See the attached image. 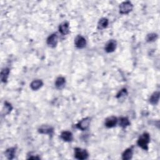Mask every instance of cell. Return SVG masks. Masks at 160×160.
Returning a JSON list of instances; mask_svg holds the SVG:
<instances>
[{"mask_svg": "<svg viewBox=\"0 0 160 160\" xmlns=\"http://www.w3.org/2000/svg\"><path fill=\"white\" fill-rule=\"evenodd\" d=\"M150 142V136L148 133H144L139 137L137 141V144L143 150L148 151L149 149L148 144Z\"/></svg>", "mask_w": 160, "mask_h": 160, "instance_id": "cell-1", "label": "cell"}, {"mask_svg": "<svg viewBox=\"0 0 160 160\" xmlns=\"http://www.w3.org/2000/svg\"><path fill=\"white\" fill-rule=\"evenodd\" d=\"M133 9V5L131 2L127 1L122 3L119 6V12L122 15H127Z\"/></svg>", "mask_w": 160, "mask_h": 160, "instance_id": "cell-2", "label": "cell"}, {"mask_svg": "<svg viewBox=\"0 0 160 160\" xmlns=\"http://www.w3.org/2000/svg\"><path fill=\"white\" fill-rule=\"evenodd\" d=\"M89 157V153L86 150L76 148H75V158L79 160H85L88 159Z\"/></svg>", "mask_w": 160, "mask_h": 160, "instance_id": "cell-3", "label": "cell"}, {"mask_svg": "<svg viewBox=\"0 0 160 160\" xmlns=\"http://www.w3.org/2000/svg\"><path fill=\"white\" fill-rule=\"evenodd\" d=\"M91 124V118L89 117H86L82 119L79 121L76 125V128L81 131L87 130Z\"/></svg>", "mask_w": 160, "mask_h": 160, "instance_id": "cell-4", "label": "cell"}, {"mask_svg": "<svg viewBox=\"0 0 160 160\" xmlns=\"http://www.w3.org/2000/svg\"><path fill=\"white\" fill-rule=\"evenodd\" d=\"M86 39L81 35H78L75 39V45L78 49H83L86 46Z\"/></svg>", "mask_w": 160, "mask_h": 160, "instance_id": "cell-5", "label": "cell"}, {"mask_svg": "<svg viewBox=\"0 0 160 160\" xmlns=\"http://www.w3.org/2000/svg\"><path fill=\"white\" fill-rule=\"evenodd\" d=\"M58 37L56 33H53L50 35L46 39L47 45L49 47L53 48L56 47L58 45Z\"/></svg>", "mask_w": 160, "mask_h": 160, "instance_id": "cell-6", "label": "cell"}, {"mask_svg": "<svg viewBox=\"0 0 160 160\" xmlns=\"http://www.w3.org/2000/svg\"><path fill=\"white\" fill-rule=\"evenodd\" d=\"M38 133H40V134L52 135L53 134V133H54V128L49 125H42V126H40L38 128Z\"/></svg>", "mask_w": 160, "mask_h": 160, "instance_id": "cell-7", "label": "cell"}, {"mask_svg": "<svg viewBox=\"0 0 160 160\" xmlns=\"http://www.w3.org/2000/svg\"><path fill=\"white\" fill-rule=\"evenodd\" d=\"M118 119L114 116H109L105 119L104 121V125L106 128H112L116 126L118 124Z\"/></svg>", "mask_w": 160, "mask_h": 160, "instance_id": "cell-8", "label": "cell"}, {"mask_svg": "<svg viewBox=\"0 0 160 160\" xmlns=\"http://www.w3.org/2000/svg\"><path fill=\"white\" fill-rule=\"evenodd\" d=\"M117 47V42L115 39H111L104 46V50L106 53H111L114 52Z\"/></svg>", "mask_w": 160, "mask_h": 160, "instance_id": "cell-9", "label": "cell"}, {"mask_svg": "<svg viewBox=\"0 0 160 160\" xmlns=\"http://www.w3.org/2000/svg\"><path fill=\"white\" fill-rule=\"evenodd\" d=\"M59 32L62 35H66L70 33V24L67 21H64L61 23L58 27Z\"/></svg>", "mask_w": 160, "mask_h": 160, "instance_id": "cell-10", "label": "cell"}, {"mask_svg": "<svg viewBox=\"0 0 160 160\" xmlns=\"http://www.w3.org/2000/svg\"><path fill=\"white\" fill-rule=\"evenodd\" d=\"M60 138L65 142H71L73 140V135L71 131H63L61 133Z\"/></svg>", "mask_w": 160, "mask_h": 160, "instance_id": "cell-11", "label": "cell"}, {"mask_svg": "<svg viewBox=\"0 0 160 160\" xmlns=\"http://www.w3.org/2000/svg\"><path fill=\"white\" fill-rule=\"evenodd\" d=\"M43 86V82L42 79H35L30 84V88L33 91H38Z\"/></svg>", "mask_w": 160, "mask_h": 160, "instance_id": "cell-12", "label": "cell"}, {"mask_svg": "<svg viewBox=\"0 0 160 160\" xmlns=\"http://www.w3.org/2000/svg\"><path fill=\"white\" fill-rule=\"evenodd\" d=\"M66 85V79L63 76H59L56 79L55 82V87L58 89H61Z\"/></svg>", "mask_w": 160, "mask_h": 160, "instance_id": "cell-13", "label": "cell"}, {"mask_svg": "<svg viewBox=\"0 0 160 160\" xmlns=\"http://www.w3.org/2000/svg\"><path fill=\"white\" fill-rule=\"evenodd\" d=\"M118 124L120 127L125 129L129 126L131 125V123L127 117H121L118 119Z\"/></svg>", "mask_w": 160, "mask_h": 160, "instance_id": "cell-14", "label": "cell"}, {"mask_svg": "<svg viewBox=\"0 0 160 160\" xmlns=\"http://www.w3.org/2000/svg\"><path fill=\"white\" fill-rule=\"evenodd\" d=\"M9 73H10V69L9 68H5L2 69V71H1V75H0L2 83H7Z\"/></svg>", "mask_w": 160, "mask_h": 160, "instance_id": "cell-15", "label": "cell"}, {"mask_svg": "<svg viewBox=\"0 0 160 160\" xmlns=\"http://www.w3.org/2000/svg\"><path fill=\"white\" fill-rule=\"evenodd\" d=\"M109 24V20L106 18H101L98 23V28L99 30H103L108 27Z\"/></svg>", "mask_w": 160, "mask_h": 160, "instance_id": "cell-16", "label": "cell"}, {"mask_svg": "<svg viewBox=\"0 0 160 160\" xmlns=\"http://www.w3.org/2000/svg\"><path fill=\"white\" fill-rule=\"evenodd\" d=\"M159 95L160 94L159 91L154 92L149 99L150 103L153 105H156L159 100Z\"/></svg>", "mask_w": 160, "mask_h": 160, "instance_id": "cell-17", "label": "cell"}, {"mask_svg": "<svg viewBox=\"0 0 160 160\" xmlns=\"http://www.w3.org/2000/svg\"><path fill=\"white\" fill-rule=\"evenodd\" d=\"M5 156L8 159H13L16 155V148L11 147L8 148L5 151Z\"/></svg>", "mask_w": 160, "mask_h": 160, "instance_id": "cell-18", "label": "cell"}, {"mask_svg": "<svg viewBox=\"0 0 160 160\" xmlns=\"http://www.w3.org/2000/svg\"><path fill=\"white\" fill-rule=\"evenodd\" d=\"M133 150L132 148H127L122 154V159L123 160H129L131 159L133 157Z\"/></svg>", "mask_w": 160, "mask_h": 160, "instance_id": "cell-19", "label": "cell"}, {"mask_svg": "<svg viewBox=\"0 0 160 160\" xmlns=\"http://www.w3.org/2000/svg\"><path fill=\"white\" fill-rule=\"evenodd\" d=\"M13 110V106L11 104V103L5 101L4 104V107L3 109V113L4 115H9Z\"/></svg>", "mask_w": 160, "mask_h": 160, "instance_id": "cell-20", "label": "cell"}, {"mask_svg": "<svg viewBox=\"0 0 160 160\" xmlns=\"http://www.w3.org/2000/svg\"><path fill=\"white\" fill-rule=\"evenodd\" d=\"M128 93L127 89L126 88H123L118 93V94L116 96V98L118 100H123L128 96Z\"/></svg>", "mask_w": 160, "mask_h": 160, "instance_id": "cell-21", "label": "cell"}, {"mask_svg": "<svg viewBox=\"0 0 160 160\" xmlns=\"http://www.w3.org/2000/svg\"><path fill=\"white\" fill-rule=\"evenodd\" d=\"M158 35L156 33H150L146 36V41L148 42H153L157 39Z\"/></svg>", "mask_w": 160, "mask_h": 160, "instance_id": "cell-22", "label": "cell"}, {"mask_svg": "<svg viewBox=\"0 0 160 160\" xmlns=\"http://www.w3.org/2000/svg\"><path fill=\"white\" fill-rule=\"evenodd\" d=\"M29 156L28 157V159H39L40 157H39L38 155H32L30 154V155H28Z\"/></svg>", "mask_w": 160, "mask_h": 160, "instance_id": "cell-23", "label": "cell"}]
</instances>
